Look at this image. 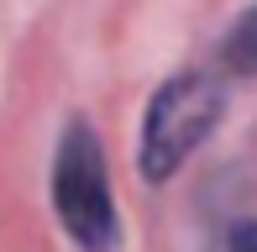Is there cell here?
Instances as JSON below:
<instances>
[{
  "label": "cell",
  "instance_id": "cell-1",
  "mask_svg": "<svg viewBox=\"0 0 257 252\" xmlns=\"http://www.w3.org/2000/svg\"><path fill=\"white\" fill-rule=\"evenodd\" d=\"M53 210L79 252H115L121 247V215H115L110 174H105V147H100V132L84 116H74L63 126V137H58Z\"/></svg>",
  "mask_w": 257,
  "mask_h": 252
},
{
  "label": "cell",
  "instance_id": "cell-2",
  "mask_svg": "<svg viewBox=\"0 0 257 252\" xmlns=\"http://www.w3.org/2000/svg\"><path fill=\"white\" fill-rule=\"evenodd\" d=\"M226 116V79L205 74V68H184V74L163 79L142 116V142H137V168L147 184H168L184 168V158L215 132Z\"/></svg>",
  "mask_w": 257,
  "mask_h": 252
},
{
  "label": "cell",
  "instance_id": "cell-3",
  "mask_svg": "<svg viewBox=\"0 0 257 252\" xmlns=\"http://www.w3.org/2000/svg\"><path fill=\"white\" fill-rule=\"evenodd\" d=\"M220 58H226V74H257V6L236 16V27L226 32Z\"/></svg>",
  "mask_w": 257,
  "mask_h": 252
},
{
  "label": "cell",
  "instance_id": "cell-4",
  "mask_svg": "<svg viewBox=\"0 0 257 252\" xmlns=\"http://www.w3.org/2000/svg\"><path fill=\"white\" fill-rule=\"evenodd\" d=\"M226 252H257V221H241L236 231H231V247Z\"/></svg>",
  "mask_w": 257,
  "mask_h": 252
}]
</instances>
